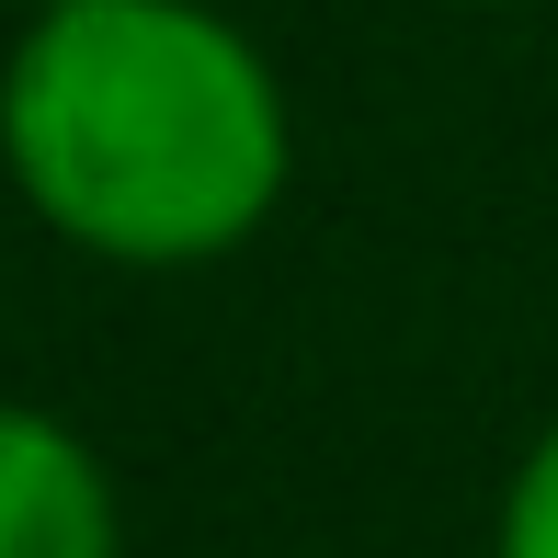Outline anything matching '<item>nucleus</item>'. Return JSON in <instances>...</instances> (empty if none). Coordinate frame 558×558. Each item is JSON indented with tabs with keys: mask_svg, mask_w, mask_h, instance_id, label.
<instances>
[{
	"mask_svg": "<svg viewBox=\"0 0 558 558\" xmlns=\"http://www.w3.org/2000/svg\"><path fill=\"white\" fill-rule=\"evenodd\" d=\"M0 558H125L114 468L35 399H0Z\"/></svg>",
	"mask_w": 558,
	"mask_h": 558,
	"instance_id": "f03ea898",
	"label": "nucleus"
},
{
	"mask_svg": "<svg viewBox=\"0 0 558 558\" xmlns=\"http://www.w3.org/2000/svg\"><path fill=\"white\" fill-rule=\"evenodd\" d=\"M490 558H558V422H547V434L513 456V478H501Z\"/></svg>",
	"mask_w": 558,
	"mask_h": 558,
	"instance_id": "7ed1b4c3",
	"label": "nucleus"
},
{
	"mask_svg": "<svg viewBox=\"0 0 558 558\" xmlns=\"http://www.w3.org/2000/svg\"><path fill=\"white\" fill-rule=\"evenodd\" d=\"M0 171L69 251L194 274L286 206L296 114L217 0H23L0 58Z\"/></svg>",
	"mask_w": 558,
	"mask_h": 558,
	"instance_id": "f257e3e1",
	"label": "nucleus"
}]
</instances>
